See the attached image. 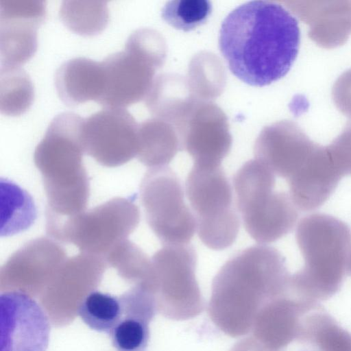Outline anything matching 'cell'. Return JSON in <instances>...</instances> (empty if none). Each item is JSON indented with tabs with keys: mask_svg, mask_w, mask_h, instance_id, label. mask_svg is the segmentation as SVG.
I'll list each match as a JSON object with an SVG mask.
<instances>
[{
	"mask_svg": "<svg viewBox=\"0 0 351 351\" xmlns=\"http://www.w3.org/2000/svg\"><path fill=\"white\" fill-rule=\"evenodd\" d=\"M298 21L282 5L252 1L232 10L223 20L219 50L228 69L252 86H265L283 77L297 58Z\"/></svg>",
	"mask_w": 351,
	"mask_h": 351,
	"instance_id": "obj_1",
	"label": "cell"
},
{
	"mask_svg": "<svg viewBox=\"0 0 351 351\" xmlns=\"http://www.w3.org/2000/svg\"><path fill=\"white\" fill-rule=\"evenodd\" d=\"M83 122L74 112L58 114L34 151L48 202L47 213L60 218L84 212L88 200L89 181L82 161Z\"/></svg>",
	"mask_w": 351,
	"mask_h": 351,
	"instance_id": "obj_2",
	"label": "cell"
},
{
	"mask_svg": "<svg viewBox=\"0 0 351 351\" xmlns=\"http://www.w3.org/2000/svg\"><path fill=\"white\" fill-rule=\"evenodd\" d=\"M295 239L304 267L290 276L289 285L299 293L326 298L340 287L351 252V230L343 221L313 213L298 224Z\"/></svg>",
	"mask_w": 351,
	"mask_h": 351,
	"instance_id": "obj_3",
	"label": "cell"
},
{
	"mask_svg": "<svg viewBox=\"0 0 351 351\" xmlns=\"http://www.w3.org/2000/svg\"><path fill=\"white\" fill-rule=\"evenodd\" d=\"M276 175L263 163L252 160L234 174L237 207L249 235L259 243L274 242L289 234L298 219L289 194L274 191Z\"/></svg>",
	"mask_w": 351,
	"mask_h": 351,
	"instance_id": "obj_4",
	"label": "cell"
},
{
	"mask_svg": "<svg viewBox=\"0 0 351 351\" xmlns=\"http://www.w3.org/2000/svg\"><path fill=\"white\" fill-rule=\"evenodd\" d=\"M46 219L47 234L53 239L104 258L136 229L140 213L132 199L115 197L72 217L47 215Z\"/></svg>",
	"mask_w": 351,
	"mask_h": 351,
	"instance_id": "obj_5",
	"label": "cell"
},
{
	"mask_svg": "<svg viewBox=\"0 0 351 351\" xmlns=\"http://www.w3.org/2000/svg\"><path fill=\"white\" fill-rule=\"evenodd\" d=\"M185 187L201 241L215 250L231 246L238 236L240 219L231 184L221 165L195 164Z\"/></svg>",
	"mask_w": 351,
	"mask_h": 351,
	"instance_id": "obj_6",
	"label": "cell"
},
{
	"mask_svg": "<svg viewBox=\"0 0 351 351\" xmlns=\"http://www.w3.org/2000/svg\"><path fill=\"white\" fill-rule=\"evenodd\" d=\"M140 195L147 222L163 245L189 243L196 221L185 204L182 182L170 167L149 169L141 183Z\"/></svg>",
	"mask_w": 351,
	"mask_h": 351,
	"instance_id": "obj_7",
	"label": "cell"
},
{
	"mask_svg": "<svg viewBox=\"0 0 351 351\" xmlns=\"http://www.w3.org/2000/svg\"><path fill=\"white\" fill-rule=\"evenodd\" d=\"M81 139L84 152L103 166L118 167L137 155V124L124 108H105L84 119Z\"/></svg>",
	"mask_w": 351,
	"mask_h": 351,
	"instance_id": "obj_8",
	"label": "cell"
},
{
	"mask_svg": "<svg viewBox=\"0 0 351 351\" xmlns=\"http://www.w3.org/2000/svg\"><path fill=\"white\" fill-rule=\"evenodd\" d=\"M50 324L45 311L19 290L0 294V351H47Z\"/></svg>",
	"mask_w": 351,
	"mask_h": 351,
	"instance_id": "obj_9",
	"label": "cell"
},
{
	"mask_svg": "<svg viewBox=\"0 0 351 351\" xmlns=\"http://www.w3.org/2000/svg\"><path fill=\"white\" fill-rule=\"evenodd\" d=\"M155 57L126 41L125 49L102 62L104 90L97 101L105 108L129 106L138 101L149 83L150 62Z\"/></svg>",
	"mask_w": 351,
	"mask_h": 351,
	"instance_id": "obj_10",
	"label": "cell"
},
{
	"mask_svg": "<svg viewBox=\"0 0 351 351\" xmlns=\"http://www.w3.org/2000/svg\"><path fill=\"white\" fill-rule=\"evenodd\" d=\"M46 17L44 1H0V54L3 66H20L36 51L37 30Z\"/></svg>",
	"mask_w": 351,
	"mask_h": 351,
	"instance_id": "obj_11",
	"label": "cell"
},
{
	"mask_svg": "<svg viewBox=\"0 0 351 351\" xmlns=\"http://www.w3.org/2000/svg\"><path fill=\"white\" fill-rule=\"evenodd\" d=\"M122 316L110 334L117 351H148L149 325L156 304L149 285L140 282L120 297Z\"/></svg>",
	"mask_w": 351,
	"mask_h": 351,
	"instance_id": "obj_12",
	"label": "cell"
},
{
	"mask_svg": "<svg viewBox=\"0 0 351 351\" xmlns=\"http://www.w3.org/2000/svg\"><path fill=\"white\" fill-rule=\"evenodd\" d=\"M342 178L330 154L315 150L303 168L287 181L289 195L299 210H314L328 199Z\"/></svg>",
	"mask_w": 351,
	"mask_h": 351,
	"instance_id": "obj_13",
	"label": "cell"
},
{
	"mask_svg": "<svg viewBox=\"0 0 351 351\" xmlns=\"http://www.w3.org/2000/svg\"><path fill=\"white\" fill-rule=\"evenodd\" d=\"M54 83L60 99L67 106L90 100L97 103L104 90L101 62L82 57L70 59L56 70Z\"/></svg>",
	"mask_w": 351,
	"mask_h": 351,
	"instance_id": "obj_14",
	"label": "cell"
},
{
	"mask_svg": "<svg viewBox=\"0 0 351 351\" xmlns=\"http://www.w3.org/2000/svg\"><path fill=\"white\" fill-rule=\"evenodd\" d=\"M66 260V252L58 243L50 238H37L10 256L1 267V274L50 275Z\"/></svg>",
	"mask_w": 351,
	"mask_h": 351,
	"instance_id": "obj_15",
	"label": "cell"
},
{
	"mask_svg": "<svg viewBox=\"0 0 351 351\" xmlns=\"http://www.w3.org/2000/svg\"><path fill=\"white\" fill-rule=\"evenodd\" d=\"M1 236H12L30 228L36 218L32 196L13 182L1 178Z\"/></svg>",
	"mask_w": 351,
	"mask_h": 351,
	"instance_id": "obj_16",
	"label": "cell"
},
{
	"mask_svg": "<svg viewBox=\"0 0 351 351\" xmlns=\"http://www.w3.org/2000/svg\"><path fill=\"white\" fill-rule=\"evenodd\" d=\"M59 17L71 31L82 36H95L107 26L109 10L104 1H63Z\"/></svg>",
	"mask_w": 351,
	"mask_h": 351,
	"instance_id": "obj_17",
	"label": "cell"
},
{
	"mask_svg": "<svg viewBox=\"0 0 351 351\" xmlns=\"http://www.w3.org/2000/svg\"><path fill=\"white\" fill-rule=\"evenodd\" d=\"M34 98V86L27 72L20 66L1 65V113L10 117L20 116L29 108Z\"/></svg>",
	"mask_w": 351,
	"mask_h": 351,
	"instance_id": "obj_18",
	"label": "cell"
},
{
	"mask_svg": "<svg viewBox=\"0 0 351 351\" xmlns=\"http://www.w3.org/2000/svg\"><path fill=\"white\" fill-rule=\"evenodd\" d=\"M77 313L90 329L110 335L122 316V304L120 298L93 290L83 298Z\"/></svg>",
	"mask_w": 351,
	"mask_h": 351,
	"instance_id": "obj_19",
	"label": "cell"
},
{
	"mask_svg": "<svg viewBox=\"0 0 351 351\" xmlns=\"http://www.w3.org/2000/svg\"><path fill=\"white\" fill-rule=\"evenodd\" d=\"M213 10L208 0H174L162 7V19L175 29L189 32L204 24Z\"/></svg>",
	"mask_w": 351,
	"mask_h": 351,
	"instance_id": "obj_20",
	"label": "cell"
},
{
	"mask_svg": "<svg viewBox=\"0 0 351 351\" xmlns=\"http://www.w3.org/2000/svg\"><path fill=\"white\" fill-rule=\"evenodd\" d=\"M106 263L121 274L134 276L146 282L152 274L151 259L135 243L125 239L115 245L104 257Z\"/></svg>",
	"mask_w": 351,
	"mask_h": 351,
	"instance_id": "obj_21",
	"label": "cell"
},
{
	"mask_svg": "<svg viewBox=\"0 0 351 351\" xmlns=\"http://www.w3.org/2000/svg\"><path fill=\"white\" fill-rule=\"evenodd\" d=\"M347 271L349 275L351 276V253L349 256L348 266H347Z\"/></svg>",
	"mask_w": 351,
	"mask_h": 351,
	"instance_id": "obj_22",
	"label": "cell"
},
{
	"mask_svg": "<svg viewBox=\"0 0 351 351\" xmlns=\"http://www.w3.org/2000/svg\"><path fill=\"white\" fill-rule=\"evenodd\" d=\"M304 351H317V350H304Z\"/></svg>",
	"mask_w": 351,
	"mask_h": 351,
	"instance_id": "obj_23",
	"label": "cell"
}]
</instances>
